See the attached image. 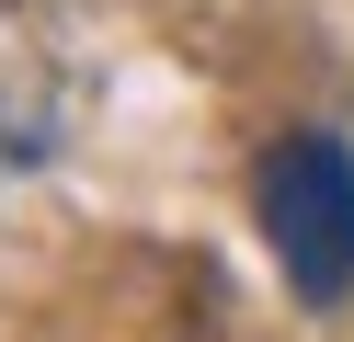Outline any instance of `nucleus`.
Listing matches in <instances>:
<instances>
[{"instance_id": "1", "label": "nucleus", "mask_w": 354, "mask_h": 342, "mask_svg": "<svg viewBox=\"0 0 354 342\" xmlns=\"http://www.w3.org/2000/svg\"><path fill=\"white\" fill-rule=\"evenodd\" d=\"M263 240H274L286 285H297L308 308H331V296L354 285V160L331 149V137L263 149Z\"/></svg>"}]
</instances>
